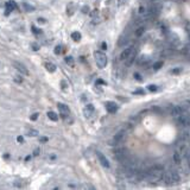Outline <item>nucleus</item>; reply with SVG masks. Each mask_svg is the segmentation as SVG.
<instances>
[{
	"label": "nucleus",
	"instance_id": "obj_30",
	"mask_svg": "<svg viewBox=\"0 0 190 190\" xmlns=\"http://www.w3.org/2000/svg\"><path fill=\"white\" fill-rule=\"evenodd\" d=\"M37 22H38L39 24H45V23H46V20H45L44 18H38V19H37Z\"/></svg>",
	"mask_w": 190,
	"mask_h": 190
},
{
	"label": "nucleus",
	"instance_id": "obj_20",
	"mask_svg": "<svg viewBox=\"0 0 190 190\" xmlns=\"http://www.w3.org/2000/svg\"><path fill=\"white\" fill-rule=\"evenodd\" d=\"M48 118L52 121H57L58 120V115L55 112H48Z\"/></svg>",
	"mask_w": 190,
	"mask_h": 190
},
{
	"label": "nucleus",
	"instance_id": "obj_21",
	"mask_svg": "<svg viewBox=\"0 0 190 190\" xmlns=\"http://www.w3.org/2000/svg\"><path fill=\"white\" fill-rule=\"evenodd\" d=\"M71 38H73L74 40H75V42H79V40L81 39V33L77 32V31L73 32V33H71Z\"/></svg>",
	"mask_w": 190,
	"mask_h": 190
},
{
	"label": "nucleus",
	"instance_id": "obj_19",
	"mask_svg": "<svg viewBox=\"0 0 190 190\" xmlns=\"http://www.w3.org/2000/svg\"><path fill=\"white\" fill-rule=\"evenodd\" d=\"M26 134H28L29 137H37V135L39 134V132L37 130H35V128H29V130L26 131Z\"/></svg>",
	"mask_w": 190,
	"mask_h": 190
},
{
	"label": "nucleus",
	"instance_id": "obj_28",
	"mask_svg": "<svg viewBox=\"0 0 190 190\" xmlns=\"http://www.w3.org/2000/svg\"><path fill=\"white\" fill-rule=\"evenodd\" d=\"M31 49L33 51H37V50H39V45L37 43H31Z\"/></svg>",
	"mask_w": 190,
	"mask_h": 190
},
{
	"label": "nucleus",
	"instance_id": "obj_32",
	"mask_svg": "<svg viewBox=\"0 0 190 190\" xmlns=\"http://www.w3.org/2000/svg\"><path fill=\"white\" fill-rule=\"evenodd\" d=\"M134 77H135V80L137 81H141L142 79H141V76L140 75H138V74H134Z\"/></svg>",
	"mask_w": 190,
	"mask_h": 190
},
{
	"label": "nucleus",
	"instance_id": "obj_11",
	"mask_svg": "<svg viewBox=\"0 0 190 190\" xmlns=\"http://www.w3.org/2000/svg\"><path fill=\"white\" fill-rule=\"evenodd\" d=\"M93 113H94V106H93L92 104L87 105V106L83 108V114H84L86 118H90L92 115H93Z\"/></svg>",
	"mask_w": 190,
	"mask_h": 190
},
{
	"label": "nucleus",
	"instance_id": "obj_37",
	"mask_svg": "<svg viewBox=\"0 0 190 190\" xmlns=\"http://www.w3.org/2000/svg\"><path fill=\"white\" fill-rule=\"evenodd\" d=\"M38 152H39V148H36V150H35V153H33V154H35V156H38Z\"/></svg>",
	"mask_w": 190,
	"mask_h": 190
},
{
	"label": "nucleus",
	"instance_id": "obj_24",
	"mask_svg": "<svg viewBox=\"0 0 190 190\" xmlns=\"http://www.w3.org/2000/svg\"><path fill=\"white\" fill-rule=\"evenodd\" d=\"M147 90H148V92H157V90H158V86H156V84H148V86H147Z\"/></svg>",
	"mask_w": 190,
	"mask_h": 190
},
{
	"label": "nucleus",
	"instance_id": "obj_5",
	"mask_svg": "<svg viewBox=\"0 0 190 190\" xmlns=\"http://www.w3.org/2000/svg\"><path fill=\"white\" fill-rule=\"evenodd\" d=\"M124 138H125V132H124V131L118 132V133L112 138V140H111V145H118V144H120V142L124 140Z\"/></svg>",
	"mask_w": 190,
	"mask_h": 190
},
{
	"label": "nucleus",
	"instance_id": "obj_16",
	"mask_svg": "<svg viewBox=\"0 0 190 190\" xmlns=\"http://www.w3.org/2000/svg\"><path fill=\"white\" fill-rule=\"evenodd\" d=\"M147 62H150V58H148L147 56H145V55H142V56H140V58H138V64L139 65H144Z\"/></svg>",
	"mask_w": 190,
	"mask_h": 190
},
{
	"label": "nucleus",
	"instance_id": "obj_7",
	"mask_svg": "<svg viewBox=\"0 0 190 190\" xmlns=\"http://www.w3.org/2000/svg\"><path fill=\"white\" fill-rule=\"evenodd\" d=\"M96 156H98V159H99V162L101 163V165H102L104 168H106V169H110V166H111V164H110V162H108V159L106 158V156L104 154V153H101V152H96Z\"/></svg>",
	"mask_w": 190,
	"mask_h": 190
},
{
	"label": "nucleus",
	"instance_id": "obj_36",
	"mask_svg": "<svg viewBox=\"0 0 190 190\" xmlns=\"http://www.w3.org/2000/svg\"><path fill=\"white\" fill-rule=\"evenodd\" d=\"M142 93H144V92H142L141 89H140V90H135V92H134V94H142Z\"/></svg>",
	"mask_w": 190,
	"mask_h": 190
},
{
	"label": "nucleus",
	"instance_id": "obj_17",
	"mask_svg": "<svg viewBox=\"0 0 190 190\" xmlns=\"http://www.w3.org/2000/svg\"><path fill=\"white\" fill-rule=\"evenodd\" d=\"M22 5H23V7H24V10H25L26 12H33V11L36 10L35 6H32V5L28 4V3H23Z\"/></svg>",
	"mask_w": 190,
	"mask_h": 190
},
{
	"label": "nucleus",
	"instance_id": "obj_18",
	"mask_svg": "<svg viewBox=\"0 0 190 190\" xmlns=\"http://www.w3.org/2000/svg\"><path fill=\"white\" fill-rule=\"evenodd\" d=\"M181 160H182V154L178 151H176L174 153V162L176 163V164H181Z\"/></svg>",
	"mask_w": 190,
	"mask_h": 190
},
{
	"label": "nucleus",
	"instance_id": "obj_35",
	"mask_svg": "<svg viewBox=\"0 0 190 190\" xmlns=\"http://www.w3.org/2000/svg\"><path fill=\"white\" fill-rule=\"evenodd\" d=\"M101 46H102V50H106V48H107V44L104 42L102 44H101Z\"/></svg>",
	"mask_w": 190,
	"mask_h": 190
},
{
	"label": "nucleus",
	"instance_id": "obj_38",
	"mask_svg": "<svg viewBox=\"0 0 190 190\" xmlns=\"http://www.w3.org/2000/svg\"><path fill=\"white\" fill-rule=\"evenodd\" d=\"M179 71H181L179 69H175V70H172V73H174V74H177V73H179Z\"/></svg>",
	"mask_w": 190,
	"mask_h": 190
},
{
	"label": "nucleus",
	"instance_id": "obj_6",
	"mask_svg": "<svg viewBox=\"0 0 190 190\" xmlns=\"http://www.w3.org/2000/svg\"><path fill=\"white\" fill-rule=\"evenodd\" d=\"M57 107H58L59 114L62 115V118H67L68 115L70 114V110H69V107H68L65 104H58V105H57Z\"/></svg>",
	"mask_w": 190,
	"mask_h": 190
},
{
	"label": "nucleus",
	"instance_id": "obj_25",
	"mask_svg": "<svg viewBox=\"0 0 190 190\" xmlns=\"http://www.w3.org/2000/svg\"><path fill=\"white\" fill-rule=\"evenodd\" d=\"M162 67H163V62H162V61H159V62H156V63L153 64V69H154V70H159Z\"/></svg>",
	"mask_w": 190,
	"mask_h": 190
},
{
	"label": "nucleus",
	"instance_id": "obj_12",
	"mask_svg": "<svg viewBox=\"0 0 190 190\" xmlns=\"http://www.w3.org/2000/svg\"><path fill=\"white\" fill-rule=\"evenodd\" d=\"M131 50H132V46H128V48H126V49L120 53V56H119V58H120V61H126L127 59V57L130 56V52H131Z\"/></svg>",
	"mask_w": 190,
	"mask_h": 190
},
{
	"label": "nucleus",
	"instance_id": "obj_14",
	"mask_svg": "<svg viewBox=\"0 0 190 190\" xmlns=\"http://www.w3.org/2000/svg\"><path fill=\"white\" fill-rule=\"evenodd\" d=\"M16 9H17V5H16L15 1H7L6 3V15H9L10 12H12Z\"/></svg>",
	"mask_w": 190,
	"mask_h": 190
},
{
	"label": "nucleus",
	"instance_id": "obj_27",
	"mask_svg": "<svg viewBox=\"0 0 190 190\" xmlns=\"http://www.w3.org/2000/svg\"><path fill=\"white\" fill-rule=\"evenodd\" d=\"M53 52H55V55H59V53L62 52V46L57 45V46L55 48V50H53Z\"/></svg>",
	"mask_w": 190,
	"mask_h": 190
},
{
	"label": "nucleus",
	"instance_id": "obj_23",
	"mask_svg": "<svg viewBox=\"0 0 190 190\" xmlns=\"http://www.w3.org/2000/svg\"><path fill=\"white\" fill-rule=\"evenodd\" d=\"M65 63L68 65H70V67H74V64H75V62H74V58L71 56H67L65 57Z\"/></svg>",
	"mask_w": 190,
	"mask_h": 190
},
{
	"label": "nucleus",
	"instance_id": "obj_2",
	"mask_svg": "<svg viewBox=\"0 0 190 190\" xmlns=\"http://www.w3.org/2000/svg\"><path fill=\"white\" fill-rule=\"evenodd\" d=\"M163 181L166 185H174V184H177L181 181V176L178 172H176L174 170H169V171H165L164 172V176H163Z\"/></svg>",
	"mask_w": 190,
	"mask_h": 190
},
{
	"label": "nucleus",
	"instance_id": "obj_13",
	"mask_svg": "<svg viewBox=\"0 0 190 190\" xmlns=\"http://www.w3.org/2000/svg\"><path fill=\"white\" fill-rule=\"evenodd\" d=\"M168 40H169V43H171L172 45H177V44L179 43V38H178V36L174 35V33H170V35H169Z\"/></svg>",
	"mask_w": 190,
	"mask_h": 190
},
{
	"label": "nucleus",
	"instance_id": "obj_31",
	"mask_svg": "<svg viewBox=\"0 0 190 190\" xmlns=\"http://www.w3.org/2000/svg\"><path fill=\"white\" fill-rule=\"evenodd\" d=\"M88 11H89V7H88V6H83V7H82V12L83 13H88Z\"/></svg>",
	"mask_w": 190,
	"mask_h": 190
},
{
	"label": "nucleus",
	"instance_id": "obj_1",
	"mask_svg": "<svg viewBox=\"0 0 190 190\" xmlns=\"http://www.w3.org/2000/svg\"><path fill=\"white\" fill-rule=\"evenodd\" d=\"M164 169L162 166H153L152 169H150L147 172H145V178L147 182L150 183H157L160 179H163V176H164Z\"/></svg>",
	"mask_w": 190,
	"mask_h": 190
},
{
	"label": "nucleus",
	"instance_id": "obj_10",
	"mask_svg": "<svg viewBox=\"0 0 190 190\" xmlns=\"http://www.w3.org/2000/svg\"><path fill=\"white\" fill-rule=\"evenodd\" d=\"M183 113H184V111H183V108L181 106H175L171 110V115L174 118H176V119H177L178 117H181Z\"/></svg>",
	"mask_w": 190,
	"mask_h": 190
},
{
	"label": "nucleus",
	"instance_id": "obj_29",
	"mask_svg": "<svg viewBox=\"0 0 190 190\" xmlns=\"http://www.w3.org/2000/svg\"><path fill=\"white\" fill-rule=\"evenodd\" d=\"M32 32H33V33H35V35H39V33H40V32H42V31H40L39 29H37V28H36V26H32Z\"/></svg>",
	"mask_w": 190,
	"mask_h": 190
},
{
	"label": "nucleus",
	"instance_id": "obj_15",
	"mask_svg": "<svg viewBox=\"0 0 190 190\" xmlns=\"http://www.w3.org/2000/svg\"><path fill=\"white\" fill-rule=\"evenodd\" d=\"M44 67L46 68V70L50 71V73H55L56 71V65L53 64V63H51V62H45Z\"/></svg>",
	"mask_w": 190,
	"mask_h": 190
},
{
	"label": "nucleus",
	"instance_id": "obj_4",
	"mask_svg": "<svg viewBox=\"0 0 190 190\" xmlns=\"http://www.w3.org/2000/svg\"><path fill=\"white\" fill-rule=\"evenodd\" d=\"M12 64H13V67L16 68V69L22 74V75H25V76H28V75H30V71H29V69L26 68L24 64H22V63H19V62H17V61H13L12 62Z\"/></svg>",
	"mask_w": 190,
	"mask_h": 190
},
{
	"label": "nucleus",
	"instance_id": "obj_33",
	"mask_svg": "<svg viewBox=\"0 0 190 190\" xmlns=\"http://www.w3.org/2000/svg\"><path fill=\"white\" fill-rule=\"evenodd\" d=\"M37 118H38V113H35V114H33L32 117H31V120H36Z\"/></svg>",
	"mask_w": 190,
	"mask_h": 190
},
{
	"label": "nucleus",
	"instance_id": "obj_8",
	"mask_svg": "<svg viewBox=\"0 0 190 190\" xmlns=\"http://www.w3.org/2000/svg\"><path fill=\"white\" fill-rule=\"evenodd\" d=\"M135 57H137V49H135L134 46H132V50H131V52H130V56H128L127 59L125 61L126 64H127V65L132 64L134 61H135Z\"/></svg>",
	"mask_w": 190,
	"mask_h": 190
},
{
	"label": "nucleus",
	"instance_id": "obj_9",
	"mask_svg": "<svg viewBox=\"0 0 190 190\" xmlns=\"http://www.w3.org/2000/svg\"><path fill=\"white\" fill-rule=\"evenodd\" d=\"M106 110H107L108 113L114 114L118 111V105L115 102H112V101H108V102H106Z\"/></svg>",
	"mask_w": 190,
	"mask_h": 190
},
{
	"label": "nucleus",
	"instance_id": "obj_22",
	"mask_svg": "<svg viewBox=\"0 0 190 190\" xmlns=\"http://www.w3.org/2000/svg\"><path fill=\"white\" fill-rule=\"evenodd\" d=\"M144 31H145L144 26H139V28H138L137 30H135V36H137V37L142 36V33H144Z\"/></svg>",
	"mask_w": 190,
	"mask_h": 190
},
{
	"label": "nucleus",
	"instance_id": "obj_34",
	"mask_svg": "<svg viewBox=\"0 0 190 190\" xmlns=\"http://www.w3.org/2000/svg\"><path fill=\"white\" fill-rule=\"evenodd\" d=\"M17 140H18L19 142H23V141H24V138H23V137H20V135H19V137L17 138Z\"/></svg>",
	"mask_w": 190,
	"mask_h": 190
},
{
	"label": "nucleus",
	"instance_id": "obj_3",
	"mask_svg": "<svg viewBox=\"0 0 190 190\" xmlns=\"http://www.w3.org/2000/svg\"><path fill=\"white\" fill-rule=\"evenodd\" d=\"M94 57H95V62H96V64H98V67L100 68V69H102V68H105L107 65L108 59H107V56L102 51H95Z\"/></svg>",
	"mask_w": 190,
	"mask_h": 190
},
{
	"label": "nucleus",
	"instance_id": "obj_26",
	"mask_svg": "<svg viewBox=\"0 0 190 190\" xmlns=\"http://www.w3.org/2000/svg\"><path fill=\"white\" fill-rule=\"evenodd\" d=\"M184 154H185L187 164H188V165H189V168H190V151H185V152H184Z\"/></svg>",
	"mask_w": 190,
	"mask_h": 190
}]
</instances>
